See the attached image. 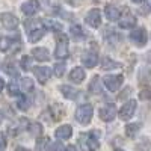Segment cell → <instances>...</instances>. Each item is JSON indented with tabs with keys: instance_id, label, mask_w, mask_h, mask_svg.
Returning a JSON list of instances; mask_svg holds the SVG:
<instances>
[{
	"instance_id": "cell-15",
	"label": "cell",
	"mask_w": 151,
	"mask_h": 151,
	"mask_svg": "<svg viewBox=\"0 0 151 151\" xmlns=\"http://www.w3.org/2000/svg\"><path fill=\"white\" fill-rule=\"evenodd\" d=\"M104 14H106V18H107V20H110V21H116V20H119L121 12H119L118 8L112 6V5H107L106 9H104Z\"/></svg>"
},
{
	"instance_id": "cell-36",
	"label": "cell",
	"mask_w": 151,
	"mask_h": 151,
	"mask_svg": "<svg viewBox=\"0 0 151 151\" xmlns=\"http://www.w3.org/2000/svg\"><path fill=\"white\" fill-rule=\"evenodd\" d=\"M5 71L8 74H12V76H17V71L14 70V64H8V67H5Z\"/></svg>"
},
{
	"instance_id": "cell-21",
	"label": "cell",
	"mask_w": 151,
	"mask_h": 151,
	"mask_svg": "<svg viewBox=\"0 0 151 151\" xmlns=\"http://www.w3.org/2000/svg\"><path fill=\"white\" fill-rule=\"evenodd\" d=\"M14 41H20V38H15V40H12V38H0V52H6V50L11 48V45L14 44Z\"/></svg>"
},
{
	"instance_id": "cell-12",
	"label": "cell",
	"mask_w": 151,
	"mask_h": 151,
	"mask_svg": "<svg viewBox=\"0 0 151 151\" xmlns=\"http://www.w3.org/2000/svg\"><path fill=\"white\" fill-rule=\"evenodd\" d=\"M115 115H116V110H115V107H113L112 104L104 106V107L100 109V118H101L103 121H106V122L112 121L113 118H115Z\"/></svg>"
},
{
	"instance_id": "cell-27",
	"label": "cell",
	"mask_w": 151,
	"mask_h": 151,
	"mask_svg": "<svg viewBox=\"0 0 151 151\" xmlns=\"http://www.w3.org/2000/svg\"><path fill=\"white\" fill-rule=\"evenodd\" d=\"M20 67H21V70H24V71H27L30 67H32V62H30V56H23L21 58V62H20Z\"/></svg>"
},
{
	"instance_id": "cell-26",
	"label": "cell",
	"mask_w": 151,
	"mask_h": 151,
	"mask_svg": "<svg viewBox=\"0 0 151 151\" xmlns=\"http://www.w3.org/2000/svg\"><path fill=\"white\" fill-rule=\"evenodd\" d=\"M45 26L50 27L53 32H59V30H62V24H59L58 21H53V20H47V21H45Z\"/></svg>"
},
{
	"instance_id": "cell-31",
	"label": "cell",
	"mask_w": 151,
	"mask_h": 151,
	"mask_svg": "<svg viewBox=\"0 0 151 151\" xmlns=\"http://www.w3.org/2000/svg\"><path fill=\"white\" fill-rule=\"evenodd\" d=\"M71 35L79 38V36H83V29L79 26V24H74V26L71 27Z\"/></svg>"
},
{
	"instance_id": "cell-14",
	"label": "cell",
	"mask_w": 151,
	"mask_h": 151,
	"mask_svg": "<svg viewBox=\"0 0 151 151\" xmlns=\"http://www.w3.org/2000/svg\"><path fill=\"white\" fill-rule=\"evenodd\" d=\"M59 89H60L62 95L70 98V100H76V98H77V95H79V91L74 89V88H71V86H68V85H60Z\"/></svg>"
},
{
	"instance_id": "cell-33",
	"label": "cell",
	"mask_w": 151,
	"mask_h": 151,
	"mask_svg": "<svg viewBox=\"0 0 151 151\" xmlns=\"http://www.w3.org/2000/svg\"><path fill=\"white\" fill-rule=\"evenodd\" d=\"M139 97L142 100H151V88H147V89L139 92Z\"/></svg>"
},
{
	"instance_id": "cell-39",
	"label": "cell",
	"mask_w": 151,
	"mask_h": 151,
	"mask_svg": "<svg viewBox=\"0 0 151 151\" xmlns=\"http://www.w3.org/2000/svg\"><path fill=\"white\" fill-rule=\"evenodd\" d=\"M3 86H5V82H3L2 79H0V91H2V89H3Z\"/></svg>"
},
{
	"instance_id": "cell-19",
	"label": "cell",
	"mask_w": 151,
	"mask_h": 151,
	"mask_svg": "<svg viewBox=\"0 0 151 151\" xmlns=\"http://www.w3.org/2000/svg\"><path fill=\"white\" fill-rule=\"evenodd\" d=\"M136 24V18L132 15V14H127L124 18H121L119 20V26L122 27V29H130V27H133Z\"/></svg>"
},
{
	"instance_id": "cell-1",
	"label": "cell",
	"mask_w": 151,
	"mask_h": 151,
	"mask_svg": "<svg viewBox=\"0 0 151 151\" xmlns=\"http://www.w3.org/2000/svg\"><path fill=\"white\" fill-rule=\"evenodd\" d=\"M79 144H80V148L83 151H97L100 148V142L97 139L95 133H82L79 136Z\"/></svg>"
},
{
	"instance_id": "cell-20",
	"label": "cell",
	"mask_w": 151,
	"mask_h": 151,
	"mask_svg": "<svg viewBox=\"0 0 151 151\" xmlns=\"http://www.w3.org/2000/svg\"><path fill=\"white\" fill-rule=\"evenodd\" d=\"M89 91L92 94H100L103 91V88H101V80H100L98 76H95V77H92L91 83H89Z\"/></svg>"
},
{
	"instance_id": "cell-35",
	"label": "cell",
	"mask_w": 151,
	"mask_h": 151,
	"mask_svg": "<svg viewBox=\"0 0 151 151\" xmlns=\"http://www.w3.org/2000/svg\"><path fill=\"white\" fill-rule=\"evenodd\" d=\"M5 148H6V137L0 132V151H5Z\"/></svg>"
},
{
	"instance_id": "cell-30",
	"label": "cell",
	"mask_w": 151,
	"mask_h": 151,
	"mask_svg": "<svg viewBox=\"0 0 151 151\" xmlns=\"http://www.w3.org/2000/svg\"><path fill=\"white\" fill-rule=\"evenodd\" d=\"M29 132L32 134H40L42 132V127L40 124H36V122H32V124H29Z\"/></svg>"
},
{
	"instance_id": "cell-37",
	"label": "cell",
	"mask_w": 151,
	"mask_h": 151,
	"mask_svg": "<svg viewBox=\"0 0 151 151\" xmlns=\"http://www.w3.org/2000/svg\"><path fill=\"white\" fill-rule=\"evenodd\" d=\"M65 151H77V148H76L74 145H68V147L65 148Z\"/></svg>"
},
{
	"instance_id": "cell-4",
	"label": "cell",
	"mask_w": 151,
	"mask_h": 151,
	"mask_svg": "<svg viewBox=\"0 0 151 151\" xmlns=\"http://www.w3.org/2000/svg\"><path fill=\"white\" fill-rule=\"evenodd\" d=\"M122 82H124L122 76H106L104 77V85L110 92H116L121 88Z\"/></svg>"
},
{
	"instance_id": "cell-7",
	"label": "cell",
	"mask_w": 151,
	"mask_h": 151,
	"mask_svg": "<svg viewBox=\"0 0 151 151\" xmlns=\"http://www.w3.org/2000/svg\"><path fill=\"white\" fill-rule=\"evenodd\" d=\"M0 23L3 24V27L14 30L18 26V18L14 14H9V12H5V14H0Z\"/></svg>"
},
{
	"instance_id": "cell-22",
	"label": "cell",
	"mask_w": 151,
	"mask_h": 151,
	"mask_svg": "<svg viewBox=\"0 0 151 151\" xmlns=\"http://www.w3.org/2000/svg\"><path fill=\"white\" fill-rule=\"evenodd\" d=\"M101 68L103 70H113V68H121L119 62H115L109 58H103L101 59Z\"/></svg>"
},
{
	"instance_id": "cell-9",
	"label": "cell",
	"mask_w": 151,
	"mask_h": 151,
	"mask_svg": "<svg viewBox=\"0 0 151 151\" xmlns=\"http://www.w3.org/2000/svg\"><path fill=\"white\" fill-rule=\"evenodd\" d=\"M40 2L38 0H27V2H24L23 5H21V11L24 12L26 15H35L38 11H40Z\"/></svg>"
},
{
	"instance_id": "cell-2",
	"label": "cell",
	"mask_w": 151,
	"mask_h": 151,
	"mask_svg": "<svg viewBox=\"0 0 151 151\" xmlns=\"http://www.w3.org/2000/svg\"><path fill=\"white\" fill-rule=\"evenodd\" d=\"M76 119L80 124H88L92 119V106L91 104H82L76 110Z\"/></svg>"
},
{
	"instance_id": "cell-6",
	"label": "cell",
	"mask_w": 151,
	"mask_h": 151,
	"mask_svg": "<svg viewBox=\"0 0 151 151\" xmlns=\"http://www.w3.org/2000/svg\"><path fill=\"white\" fill-rule=\"evenodd\" d=\"M134 110H136V101H134V100H129V101L121 107V110H119V118H121L122 121L130 119V118L134 115Z\"/></svg>"
},
{
	"instance_id": "cell-32",
	"label": "cell",
	"mask_w": 151,
	"mask_h": 151,
	"mask_svg": "<svg viewBox=\"0 0 151 151\" xmlns=\"http://www.w3.org/2000/svg\"><path fill=\"white\" fill-rule=\"evenodd\" d=\"M53 71H55V74L58 76V77H60V76L64 74V71H65V65L64 64H56Z\"/></svg>"
},
{
	"instance_id": "cell-3",
	"label": "cell",
	"mask_w": 151,
	"mask_h": 151,
	"mask_svg": "<svg viewBox=\"0 0 151 151\" xmlns=\"http://www.w3.org/2000/svg\"><path fill=\"white\" fill-rule=\"evenodd\" d=\"M55 56L58 59H67L68 58V38H67V35H59L58 36Z\"/></svg>"
},
{
	"instance_id": "cell-13",
	"label": "cell",
	"mask_w": 151,
	"mask_h": 151,
	"mask_svg": "<svg viewBox=\"0 0 151 151\" xmlns=\"http://www.w3.org/2000/svg\"><path fill=\"white\" fill-rule=\"evenodd\" d=\"M32 55L36 60H40V62H47L50 60V55H48V50L47 48H42V47H36L32 50Z\"/></svg>"
},
{
	"instance_id": "cell-16",
	"label": "cell",
	"mask_w": 151,
	"mask_h": 151,
	"mask_svg": "<svg viewBox=\"0 0 151 151\" xmlns=\"http://www.w3.org/2000/svg\"><path fill=\"white\" fill-rule=\"evenodd\" d=\"M70 80L73 83H82L85 80V71L83 68L77 67V68H74L71 73H70Z\"/></svg>"
},
{
	"instance_id": "cell-8",
	"label": "cell",
	"mask_w": 151,
	"mask_h": 151,
	"mask_svg": "<svg viewBox=\"0 0 151 151\" xmlns=\"http://www.w3.org/2000/svg\"><path fill=\"white\" fill-rule=\"evenodd\" d=\"M86 23L89 24L91 27H98L101 24V12L98 9H91L89 12L86 14Z\"/></svg>"
},
{
	"instance_id": "cell-25",
	"label": "cell",
	"mask_w": 151,
	"mask_h": 151,
	"mask_svg": "<svg viewBox=\"0 0 151 151\" xmlns=\"http://www.w3.org/2000/svg\"><path fill=\"white\" fill-rule=\"evenodd\" d=\"M30 106V101H29V98L26 95H20L18 97V101H17V107L21 109V110H27Z\"/></svg>"
},
{
	"instance_id": "cell-42",
	"label": "cell",
	"mask_w": 151,
	"mask_h": 151,
	"mask_svg": "<svg viewBox=\"0 0 151 151\" xmlns=\"http://www.w3.org/2000/svg\"><path fill=\"white\" fill-rule=\"evenodd\" d=\"M115 151H124V150H115Z\"/></svg>"
},
{
	"instance_id": "cell-11",
	"label": "cell",
	"mask_w": 151,
	"mask_h": 151,
	"mask_svg": "<svg viewBox=\"0 0 151 151\" xmlns=\"http://www.w3.org/2000/svg\"><path fill=\"white\" fill-rule=\"evenodd\" d=\"M98 62V56L95 52H86L83 56H82V64L88 68H94Z\"/></svg>"
},
{
	"instance_id": "cell-41",
	"label": "cell",
	"mask_w": 151,
	"mask_h": 151,
	"mask_svg": "<svg viewBox=\"0 0 151 151\" xmlns=\"http://www.w3.org/2000/svg\"><path fill=\"white\" fill-rule=\"evenodd\" d=\"M2 119H3V113H2V110H0V122H2Z\"/></svg>"
},
{
	"instance_id": "cell-24",
	"label": "cell",
	"mask_w": 151,
	"mask_h": 151,
	"mask_svg": "<svg viewBox=\"0 0 151 151\" xmlns=\"http://www.w3.org/2000/svg\"><path fill=\"white\" fill-rule=\"evenodd\" d=\"M139 129H141V124H137V122H134V124H129L127 127H125V134H127L129 137H134L136 133L139 132Z\"/></svg>"
},
{
	"instance_id": "cell-34",
	"label": "cell",
	"mask_w": 151,
	"mask_h": 151,
	"mask_svg": "<svg viewBox=\"0 0 151 151\" xmlns=\"http://www.w3.org/2000/svg\"><path fill=\"white\" fill-rule=\"evenodd\" d=\"M50 151H65V148H64V145H62L60 142H55L52 145V148H50Z\"/></svg>"
},
{
	"instance_id": "cell-40",
	"label": "cell",
	"mask_w": 151,
	"mask_h": 151,
	"mask_svg": "<svg viewBox=\"0 0 151 151\" xmlns=\"http://www.w3.org/2000/svg\"><path fill=\"white\" fill-rule=\"evenodd\" d=\"M132 2H134V3H141V2H144V0H132Z\"/></svg>"
},
{
	"instance_id": "cell-28",
	"label": "cell",
	"mask_w": 151,
	"mask_h": 151,
	"mask_svg": "<svg viewBox=\"0 0 151 151\" xmlns=\"http://www.w3.org/2000/svg\"><path fill=\"white\" fill-rule=\"evenodd\" d=\"M21 83H23V89L26 91V92H29L30 89H33V82H32V79L24 77V79L21 80Z\"/></svg>"
},
{
	"instance_id": "cell-5",
	"label": "cell",
	"mask_w": 151,
	"mask_h": 151,
	"mask_svg": "<svg viewBox=\"0 0 151 151\" xmlns=\"http://www.w3.org/2000/svg\"><path fill=\"white\" fill-rule=\"evenodd\" d=\"M130 40L134 45H139V47H144L147 44V32L144 27H139V29H134L132 30L130 33Z\"/></svg>"
},
{
	"instance_id": "cell-10",
	"label": "cell",
	"mask_w": 151,
	"mask_h": 151,
	"mask_svg": "<svg viewBox=\"0 0 151 151\" xmlns=\"http://www.w3.org/2000/svg\"><path fill=\"white\" fill-rule=\"evenodd\" d=\"M33 74L41 83H47V80L50 79V76H52V70L48 67H35Z\"/></svg>"
},
{
	"instance_id": "cell-17",
	"label": "cell",
	"mask_w": 151,
	"mask_h": 151,
	"mask_svg": "<svg viewBox=\"0 0 151 151\" xmlns=\"http://www.w3.org/2000/svg\"><path fill=\"white\" fill-rule=\"evenodd\" d=\"M56 137L58 139H68V137H71L73 134V129H71V125H60V127L56 130Z\"/></svg>"
},
{
	"instance_id": "cell-18",
	"label": "cell",
	"mask_w": 151,
	"mask_h": 151,
	"mask_svg": "<svg viewBox=\"0 0 151 151\" xmlns=\"http://www.w3.org/2000/svg\"><path fill=\"white\" fill-rule=\"evenodd\" d=\"M45 30L42 27H36V29H30L29 30V41L30 42H36L38 40H41V38L44 36Z\"/></svg>"
},
{
	"instance_id": "cell-29",
	"label": "cell",
	"mask_w": 151,
	"mask_h": 151,
	"mask_svg": "<svg viewBox=\"0 0 151 151\" xmlns=\"http://www.w3.org/2000/svg\"><path fill=\"white\" fill-rule=\"evenodd\" d=\"M8 92H9V95H17V97H20L18 85H17V83H9V85H8Z\"/></svg>"
},
{
	"instance_id": "cell-38",
	"label": "cell",
	"mask_w": 151,
	"mask_h": 151,
	"mask_svg": "<svg viewBox=\"0 0 151 151\" xmlns=\"http://www.w3.org/2000/svg\"><path fill=\"white\" fill-rule=\"evenodd\" d=\"M15 151H29V150H27V148H24V147H18Z\"/></svg>"
},
{
	"instance_id": "cell-23",
	"label": "cell",
	"mask_w": 151,
	"mask_h": 151,
	"mask_svg": "<svg viewBox=\"0 0 151 151\" xmlns=\"http://www.w3.org/2000/svg\"><path fill=\"white\" fill-rule=\"evenodd\" d=\"M48 144H50V141H48V137L47 136H42V137H40V139L36 141V151H48Z\"/></svg>"
}]
</instances>
